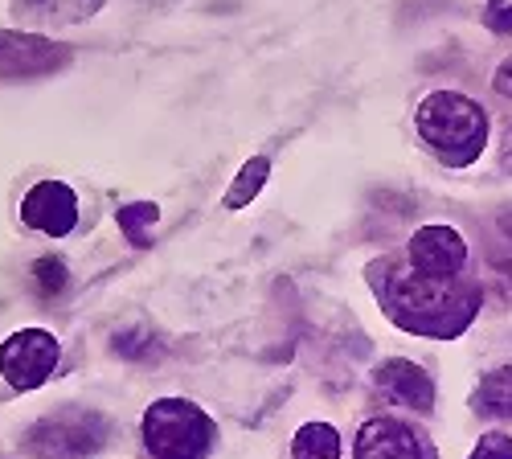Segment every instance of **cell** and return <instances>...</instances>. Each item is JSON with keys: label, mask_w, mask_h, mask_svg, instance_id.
Instances as JSON below:
<instances>
[{"label": "cell", "mask_w": 512, "mask_h": 459, "mask_svg": "<svg viewBox=\"0 0 512 459\" xmlns=\"http://www.w3.org/2000/svg\"><path fill=\"white\" fill-rule=\"evenodd\" d=\"M381 308L394 324L422 332V337H459L480 308V291L455 279H426L414 267L373 263L369 271Z\"/></svg>", "instance_id": "6da1fadb"}, {"label": "cell", "mask_w": 512, "mask_h": 459, "mask_svg": "<svg viewBox=\"0 0 512 459\" xmlns=\"http://www.w3.org/2000/svg\"><path fill=\"white\" fill-rule=\"evenodd\" d=\"M418 136L426 140V148H435L447 164L463 169L472 164L484 144H488V115L476 99H467L459 91H435L426 95L418 107Z\"/></svg>", "instance_id": "7a4b0ae2"}, {"label": "cell", "mask_w": 512, "mask_h": 459, "mask_svg": "<svg viewBox=\"0 0 512 459\" xmlns=\"http://www.w3.org/2000/svg\"><path fill=\"white\" fill-rule=\"evenodd\" d=\"M213 439L218 427L189 398H160L144 414V447L152 459H205Z\"/></svg>", "instance_id": "3957f363"}, {"label": "cell", "mask_w": 512, "mask_h": 459, "mask_svg": "<svg viewBox=\"0 0 512 459\" xmlns=\"http://www.w3.org/2000/svg\"><path fill=\"white\" fill-rule=\"evenodd\" d=\"M103 443H107V419L82 406L46 414L25 435V451L37 459H91Z\"/></svg>", "instance_id": "277c9868"}, {"label": "cell", "mask_w": 512, "mask_h": 459, "mask_svg": "<svg viewBox=\"0 0 512 459\" xmlns=\"http://www.w3.org/2000/svg\"><path fill=\"white\" fill-rule=\"evenodd\" d=\"M58 337L46 328H21L0 345V378H5L17 394H29L37 386L50 382V373L58 369Z\"/></svg>", "instance_id": "5b68a950"}, {"label": "cell", "mask_w": 512, "mask_h": 459, "mask_svg": "<svg viewBox=\"0 0 512 459\" xmlns=\"http://www.w3.org/2000/svg\"><path fill=\"white\" fill-rule=\"evenodd\" d=\"M70 62V50L37 33L0 29V78H41Z\"/></svg>", "instance_id": "8992f818"}, {"label": "cell", "mask_w": 512, "mask_h": 459, "mask_svg": "<svg viewBox=\"0 0 512 459\" xmlns=\"http://www.w3.org/2000/svg\"><path fill=\"white\" fill-rule=\"evenodd\" d=\"M410 267L426 279H455L467 263V242L455 226H422L410 238Z\"/></svg>", "instance_id": "52a82bcc"}, {"label": "cell", "mask_w": 512, "mask_h": 459, "mask_svg": "<svg viewBox=\"0 0 512 459\" xmlns=\"http://www.w3.org/2000/svg\"><path fill=\"white\" fill-rule=\"evenodd\" d=\"M21 222L50 238H62L78 226V197L62 181H37L21 201Z\"/></svg>", "instance_id": "ba28073f"}, {"label": "cell", "mask_w": 512, "mask_h": 459, "mask_svg": "<svg viewBox=\"0 0 512 459\" xmlns=\"http://www.w3.org/2000/svg\"><path fill=\"white\" fill-rule=\"evenodd\" d=\"M357 459H439L431 439L398 419H369L357 435Z\"/></svg>", "instance_id": "9c48e42d"}, {"label": "cell", "mask_w": 512, "mask_h": 459, "mask_svg": "<svg viewBox=\"0 0 512 459\" xmlns=\"http://www.w3.org/2000/svg\"><path fill=\"white\" fill-rule=\"evenodd\" d=\"M373 386L386 394L390 402H402L410 410H431L435 406V382L426 378V369H418L414 361H381L373 369Z\"/></svg>", "instance_id": "30bf717a"}, {"label": "cell", "mask_w": 512, "mask_h": 459, "mask_svg": "<svg viewBox=\"0 0 512 459\" xmlns=\"http://www.w3.org/2000/svg\"><path fill=\"white\" fill-rule=\"evenodd\" d=\"M103 0H17V17L33 25H74L99 13Z\"/></svg>", "instance_id": "8fae6325"}, {"label": "cell", "mask_w": 512, "mask_h": 459, "mask_svg": "<svg viewBox=\"0 0 512 459\" xmlns=\"http://www.w3.org/2000/svg\"><path fill=\"white\" fill-rule=\"evenodd\" d=\"M291 455L295 459H340V435L336 427L328 423H308L295 431V443H291Z\"/></svg>", "instance_id": "7c38bea8"}, {"label": "cell", "mask_w": 512, "mask_h": 459, "mask_svg": "<svg viewBox=\"0 0 512 459\" xmlns=\"http://www.w3.org/2000/svg\"><path fill=\"white\" fill-rule=\"evenodd\" d=\"M476 410L496 414V419H512V365L492 369L476 390Z\"/></svg>", "instance_id": "4fadbf2b"}, {"label": "cell", "mask_w": 512, "mask_h": 459, "mask_svg": "<svg viewBox=\"0 0 512 459\" xmlns=\"http://www.w3.org/2000/svg\"><path fill=\"white\" fill-rule=\"evenodd\" d=\"M267 173H271V160H267V156H250V160L242 164L238 181H234L230 193H226V210H242V205H250L254 197H259V189L267 185Z\"/></svg>", "instance_id": "5bb4252c"}, {"label": "cell", "mask_w": 512, "mask_h": 459, "mask_svg": "<svg viewBox=\"0 0 512 459\" xmlns=\"http://www.w3.org/2000/svg\"><path fill=\"white\" fill-rule=\"evenodd\" d=\"M119 230L132 238V246H148L152 238H148V230L156 226V218H160V210H156V201H132V205H119Z\"/></svg>", "instance_id": "9a60e30c"}, {"label": "cell", "mask_w": 512, "mask_h": 459, "mask_svg": "<svg viewBox=\"0 0 512 459\" xmlns=\"http://www.w3.org/2000/svg\"><path fill=\"white\" fill-rule=\"evenodd\" d=\"M33 275H37L41 291H46V296H54V291L66 283V263H62V259H37V263H33Z\"/></svg>", "instance_id": "2e32d148"}, {"label": "cell", "mask_w": 512, "mask_h": 459, "mask_svg": "<svg viewBox=\"0 0 512 459\" xmlns=\"http://www.w3.org/2000/svg\"><path fill=\"white\" fill-rule=\"evenodd\" d=\"M472 459H512V439H508L504 431H492V435H484V439L476 443Z\"/></svg>", "instance_id": "e0dca14e"}, {"label": "cell", "mask_w": 512, "mask_h": 459, "mask_svg": "<svg viewBox=\"0 0 512 459\" xmlns=\"http://www.w3.org/2000/svg\"><path fill=\"white\" fill-rule=\"evenodd\" d=\"M488 25L496 33H512V5H508V0H492V5H488Z\"/></svg>", "instance_id": "ac0fdd59"}, {"label": "cell", "mask_w": 512, "mask_h": 459, "mask_svg": "<svg viewBox=\"0 0 512 459\" xmlns=\"http://www.w3.org/2000/svg\"><path fill=\"white\" fill-rule=\"evenodd\" d=\"M492 87H496V95H508L512 99V58L500 62V70L492 74Z\"/></svg>", "instance_id": "d6986e66"}, {"label": "cell", "mask_w": 512, "mask_h": 459, "mask_svg": "<svg viewBox=\"0 0 512 459\" xmlns=\"http://www.w3.org/2000/svg\"><path fill=\"white\" fill-rule=\"evenodd\" d=\"M500 164L512 173V123H508V132H504V148H500Z\"/></svg>", "instance_id": "ffe728a7"}, {"label": "cell", "mask_w": 512, "mask_h": 459, "mask_svg": "<svg viewBox=\"0 0 512 459\" xmlns=\"http://www.w3.org/2000/svg\"><path fill=\"white\" fill-rule=\"evenodd\" d=\"M496 226H500V234H504V238H512V210H504V214L496 218Z\"/></svg>", "instance_id": "44dd1931"}]
</instances>
